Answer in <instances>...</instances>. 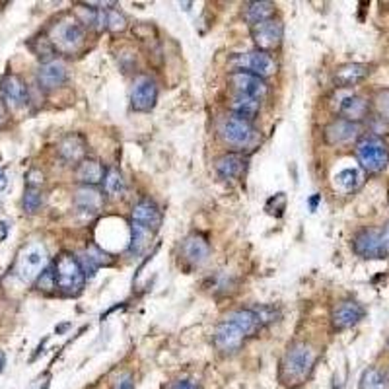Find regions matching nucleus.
<instances>
[{
    "label": "nucleus",
    "instance_id": "1",
    "mask_svg": "<svg viewBox=\"0 0 389 389\" xmlns=\"http://www.w3.org/2000/svg\"><path fill=\"white\" fill-rule=\"evenodd\" d=\"M261 329V321L257 313L251 308L245 310H234L224 317L214 331V346L224 354H232L239 351L247 337Z\"/></svg>",
    "mask_w": 389,
    "mask_h": 389
},
{
    "label": "nucleus",
    "instance_id": "2",
    "mask_svg": "<svg viewBox=\"0 0 389 389\" xmlns=\"http://www.w3.org/2000/svg\"><path fill=\"white\" fill-rule=\"evenodd\" d=\"M317 362V351L310 343L296 341L286 348L281 361V382L289 388H296L308 382Z\"/></svg>",
    "mask_w": 389,
    "mask_h": 389
},
{
    "label": "nucleus",
    "instance_id": "3",
    "mask_svg": "<svg viewBox=\"0 0 389 389\" xmlns=\"http://www.w3.org/2000/svg\"><path fill=\"white\" fill-rule=\"evenodd\" d=\"M47 39L53 51L61 55H78L86 47V28L74 16L66 14L51 24Z\"/></svg>",
    "mask_w": 389,
    "mask_h": 389
},
{
    "label": "nucleus",
    "instance_id": "4",
    "mask_svg": "<svg viewBox=\"0 0 389 389\" xmlns=\"http://www.w3.org/2000/svg\"><path fill=\"white\" fill-rule=\"evenodd\" d=\"M356 160L366 173L378 175L389 166V146L380 135L368 133L356 140Z\"/></svg>",
    "mask_w": 389,
    "mask_h": 389
},
{
    "label": "nucleus",
    "instance_id": "5",
    "mask_svg": "<svg viewBox=\"0 0 389 389\" xmlns=\"http://www.w3.org/2000/svg\"><path fill=\"white\" fill-rule=\"evenodd\" d=\"M47 263H49V253L45 249V245L41 242H29L16 257L14 273L20 281L31 284L47 269Z\"/></svg>",
    "mask_w": 389,
    "mask_h": 389
},
{
    "label": "nucleus",
    "instance_id": "6",
    "mask_svg": "<svg viewBox=\"0 0 389 389\" xmlns=\"http://www.w3.org/2000/svg\"><path fill=\"white\" fill-rule=\"evenodd\" d=\"M55 281L57 289L65 296H78L86 284V274L82 271L80 261L71 253H61L55 261Z\"/></svg>",
    "mask_w": 389,
    "mask_h": 389
},
{
    "label": "nucleus",
    "instance_id": "7",
    "mask_svg": "<svg viewBox=\"0 0 389 389\" xmlns=\"http://www.w3.org/2000/svg\"><path fill=\"white\" fill-rule=\"evenodd\" d=\"M218 130H220V137H222L224 142L238 148V150H244L247 146H251L255 142V138H257V130H255L251 123L234 115V113L224 117Z\"/></svg>",
    "mask_w": 389,
    "mask_h": 389
},
{
    "label": "nucleus",
    "instance_id": "8",
    "mask_svg": "<svg viewBox=\"0 0 389 389\" xmlns=\"http://www.w3.org/2000/svg\"><path fill=\"white\" fill-rule=\"evenodd\" d=\"M230 65L238 66V71L251 73L263 80L276 73V61L273 58V55L259 49L249 51L245 55H236L234 58H230Z\"/></svg>",
    "mask_w": 389,
    "mask_h": 389
},
{
    "label": "nucleus",
    "instance_id": "9",
    "mask_svg": "<svg viewBox=\"0 0 389 389\" xmlns=\"http://www.w3.org/2000/svg\"><path fill=\"white\" fill-rule=\"evenodd\" d=\"M156 101H158V86L156 82L146 76V74H140L133 82V88H130V105L138 113H150L152 109L156 108Z\"/></svg>",
    "mask_w": 389,
    "mask_h": 389
},
{
    "label": "nucleus",
    "instance_id": "10",
    "mask_svg": "<svg viewBox=\"0 0 389 389\" xmlns=\"http://www.w3.org/2000/svg\"><path fill=\"white\" fill-rule=\"evenodd\" d=\"M353 251L362 259H383L388 253L382 242V230L362 228L353 238Z\"/></svg>",
    "mask_w": 389,
    "mask_h": 389
},
{
    "label": "nucleus",
    "instance_id": "11",
    "mask_svg": "<svg viewBox=\"0 0 389 389\" xmlns=\"http://www.w3.org/2000/svg\"><path fill=\"white\" fill-rule=\"evenodd\" d=\"M249 31H251V37L255 45H257V49L265 51V53L281 47L282 37H284V26H282L281 20H274V18L255 24V26L249 28Z\"/></svg>",
    "mask_w": 389,
    "mask_h": 389
},
{
    "label": "nucleus",
    "instance_id": "12",
    "mask_svg": "<svg viewBox=\"0 0 389 389\" xmlns=\"http://www.w3.org/2000/svg\"><path fill=\"white\" fill-rule=\"evenodd\" d=\"M366 316L364 306L356 300H343L331 310V325L335 331H346L358 325Z\"/></svg>",
    "mask_w": 389,
    "mask_h": 389
},
{
    "label": "nucleus",
    "instance_id": "13",
    "mask_svg": "<svg viewBox=\"0 0 389 389\" xmlns=\"http://www.w3.org/2000/svg\"><path fill=\"white\" fill-rule=\"evenodd\" d=\"M0 98L6 103V108L10 109H20L24 105H28L29 90L22 76L6 74L4 78L0 80Z\"/></svg>",
    "mask_w": 389,
    "mask_h": 389
},
{
    "label": "nucleus",
    "instance_id": "14",
    "mask_svg": "<svg viewBox=\"0 0 389 389\" xmlns=\"http://www.w3.org/2000/svg\"><path fill=\"white\" fill-rule=\"evenodd\" d=\"M228 82H230V86L234 88L236 94L249 95V98H255V100L265 98L269 92V86L265 80L251 73H245V71H234L228 76Z\"/></svg>",
    "mask_w": 389,
    "mask_h": 389
},
{
    "label": "nucleus",
    "instance_id": "15",
    "mask_svg": "<svg viewBox=\"0 0 389 389\" xmlns=\"http://www.w3.org/2000/svg\"><path fill=\"white\" fill-rule=\"evenodd\" d=\"M68 78V66L63 58H51L45 61L37 68V82L43 90H57Z\"/></svg>",
    "mask_w": 389,
    "mask_h": 389
},
{
    "label": "nucleus",
    "instance_id": "16",
    "mask_svg": "<svg viewBox=\"0 0 389 389\" xmlns=\"http://www.w3.org/2000/svg\"><path fill=\"white\" fill-rule=\"evenodd\" d=\"M325 142L329 146H343L361 138V125L346 121V119H335L323 130Z\"/></svg>",
    "mask_w": 389,
    "mask_h": 389
},
{
    "label": "nucleus",
    "instance_id": "17",
    "mask_svg": "<svg viewBox=\"0 0 389 389\" xmlns=\"http://www.w3.org/2000/svg\"><path fill=\"white\" fill-rule=\"evenodd\" d=\"M372 74V65L366 63H346L341 65L335 73H333V82L337 88H353L361 84Z\"/></svg>",
    "mask_w": 389,
    "mask_h": 389
},
{
    "label": "nucleus",
    "instance_id": "18",
    "mask_svg": "<svg viewBox=\"0 0 389 389\" xmlns=\"http://www.w3.org/2000/svg\"><path fill=\"white\" fill-rule=\"evenodd\" d=\"M181 255H183V259L187 261L189 265L201 267V265L207 263L210 255L209 242L201 234H191L181 244Z\"/></svg>",
    "mask_w": 389,
    "mask_h": 389
},
{
    "label": "nucleus",
    "instance_id": "19",
    "mask_svg": "<svg viewBox=\"0 0 389 389\" xmlns=\"http://www.w3.org/2000/svg\"><path fill=\"white\" fill-rule=\"evenodd\" d=\"M133 224L145 226L156 234L162 226V210L148 199H142L133 207Z\"/></svg>",
    "mask_w": 389,
    "mask_h": 389
},
{
    "label": "nucleus",
    "instance_id": "20",
    "mask_svg": "<svg viewBox=\"0 0 389 389\" xmlns=\"http://www.w3.org/2000/svg\"><path fill=\"white\" fill-rule=\"evenodd\" d=\"M88 145L82 135H66L61 142H58V154L61 158L68 162V164H80L82 160H86Z\"/></svg>",
    "mask_w": 389,
    "mask_h": 389
},
{
    "label": "nucleus",
    "instance_id": "21",
    "mask_svg": "<svg viewBox=\"0 0 389 389\" xmlns=\"http://www.w3.org/2000/svg\"><path fill=\"white\" fill-rule=\"evenodd\" d=\"M339 113L341 119H346V121L351 123H358L362 119H366L368 113H370V103H368L366 98H362V95L351 94L343 98L339 103Z\"/></svg>",
    "mask_w": 389,
    "mask_h": 389
},
{
    "label": "nucleus",
    "instance_id": "22",
    "mask_svg": "<svg viewBox=\"0 0 389 389\" xmlns=\"http://www.w3.org/2000/svg\"><path fill=\"white\" fill-rule=\"evenodd\" d=\"M74 207L84 214H98L103 207V194L94 187H80L74 193Z\"/></svg>",
    "mask_w": 389,
    "mask_h": 389
},
{
    "label": "nucleus",
    "instance_id": "23",
    "mask_svg": "<svg viewBox=\"0 0 389 389\" xmlns=\"http://www.w3.org/2000/svg\"><path fill=\"white\" fill-rule=\"evenodd\" d=\"M217 173L222 177V180H236L239 177L245 170V158L242 154H236V152H228L217 160Z\"/></svg>",
    "mask_w": 389,
    "mask_h": 389
},
{
    "label": "nucleus",
    "instance_id": "24",
    "mask_svg": "<svg viewBox=\"0 0 389 389\" xmlns=\"http://www.w3.org/2000/svg\"><path fill=\"white\" fill-rule=\"evenodd\" d=\"M76 177L86 187H95L105 180V167L101 166V162H98V160H82L78 164V170H76Z\"/></svg>",
    "mask_w": 389,
    "mask_h": 389
},
{
    "label": "nucleus",
    "instance_id": "25",
    "mask_svg": "<svg viewBox=\"0 0 389 389\" xmlns=\"http://www.w3.org/2000/svg\"><path fill=\"white\" fill-rule=\"evenodd\" d=\"M230 109L234 115L251 123L255 117L259 115L261 100H255V98H249V95L234 94V98L230 100Z\"/></svg>",
    "mask_w": 389,
    "mask_h": 389
},
{
    "label": "nucleus",
    "instance_id": "26",
    "mask_svg": "<svg viewBox=\"0 0 389 389\" xmlns=\"http://www.w3.org/2000/svg\"><path fill=\"white\" fill-rule=\"evenodd\" d=\"M274 12H276L274 2H267V0H261V2H247L244 6V18L245 22L249 24V28L255 26V24L265 22V20L274 18Z\"/></svg>",
    "mask_w": 389,
    "mask_h": 389
},
{
    "label": "nucleus",
    "instance_id": "27",
    "mask_svg": "<svg viewBox=\"0 0 389 389\" xmlns=\"http://www.w3.org/2000/svg\"><path fill=\"white\" fill-rule=\"evenodd\" d=\"M362 181V172L361 170H356V167H345V170H341L335 177H333V183H335V189L341 191V193H353L356 189L361 187Z\"/></svg>",
    "mask_w": 389,
    "mask_h": 389
},
{
    "label": "nucleus",
    "instance_id": "28",
    "mask_svg": "<svg viewBox=\"0 0 389 389\" xmlns=\"http://www.w3.org/2000/svg\"><path fill=\"white\" fill-rule=\"evenodd\" d=\"M152 238H154V232L145 228V226H138V224H133V238H130L129 253L130 255H142V253L148 249Z\"/></svg>",
    "mask_w": 389,
    "mask_h": 389
},
{
    "label": "nucleus",
    "instance_id": "29",
    "mask_svg": "<svg viewBox=\"0 0 389 389\" xmlns=\"http://www.w3.org/2000/svg\"><path fill=\"white\" fill-rule=\"evenodd\" d=\"M358 389H389L388 375L383 374L380 368L370 366L362 372Z\"/></svg>",
    "mask_w": 389,
    "mask_h": 389
},
{
    "label": "nucleus",
    "instance_id": "30",
    "mask_svg": "<svg viewBox=\"0 0 389 389\" xmlns=\"http://www.w3.org/2000/svg\"><path fill=\"white\" fill-rule=\"evenodd\" d=\"M103 187H105V193L109 197H113V199H119L125 194V180H123V175L119 170H109L105 173V180H103Z\"/></svg>",
    "mask_w": 389,
    "mask_h": 389
},
{
    "label": "nucleus",
    "instance_id": "31",
    "mask_svg": "<svg viewBox=\"0 0 389 389\" xmlns=\"http://www.w3.org/2000/svg\"><path fill=\"white\" fill-rule=\"evenodd\" d=\"M41 204H43V193H41V189L26 187L22 199L24 210L29 212V214H33V212H37V210L41 209Z\"/></svg>",
    "mask_w": 389,
    "mask_h": 389
},
{
    "label": "nucleus",
    "instance_id": "32",
    "mask_svg": "<svg viewBox=\"0 0 389 389\" xmlns=\"http://www.w3.org/2000/svg\"><path fill=\"white\" fill-rule=\"evenodd\" d=\"M105 20H108V29L111 33H123L125 29L129 28L127 16L123 14V12H119V10H108Z\"/></svg>",
    "mask_w": 389,
    "mask_h": 389
},
{
    "label": "nucleus",
    "instance_id": "33",
    "mask_svg": "<svg viewBox=\"0 0 389 389\" xmlns=\"http://www.w3.org/2000/svg\"><path fill=\"white\" fill-rule=\"evenodd\" d=\"M374 108L378 111V115L382 117L383 121L389 123V88L380 90L374 98Z\"/></svg>",
    "mask_w": 389,
    "mask_h": 389
},
{
    "label": "nucleus",
    "instance_id": "34",
    "mask_svg": "<svg viewBox=\"0 0 389 389\" xmlns=\"http://www.w3.org/2000/svg\"><path fill=\"white\" fill-rule=\"evenodd\" d=\"M37 289L43 290V292H53L57 289V281H55V271L53 269H45L43 273L39 274V279L36 281Z\"/></svg>",
    "mask_w": 389,
    "mask_h": 389
},
{
    "label": "nucleus",
    "instance_id": "35",
    "mask_svg": "<svg viewBox=\"0 0 389 389\" xmlns=\"http://www.w3.org/2000/svg\"><path fill=\"white\" fill-rule=\"evenodd\" d=\"M26 180H28V187L41 189V185H43V173L39 172V170H29Z\"/></svg>",
    "mask_w": 389,
    "mask_h": 389
},
{
    "label": "nucleus",
    "instance_id": "36",
    "mask_svg": "<svg viewBox=\"0 0 389 389\" xmlns=\"http://www.w3.org/2000/svg\"><path fill=\"white\" fill-rule=\"evenodd\" d=\"M113 389H135V380L130 374H121L113 383Z\"/></svg>",
    "mask_w": 389,
    "mask_h": 389
},
{
    "label": "nucleus",
    "instance_id": "37",
    "mask_svg": "<svg viewBox=\"0 0 389 389\" xmlns=\"http://www.w3.org/2000/svg\"><path fill=\"white\" fill-rule=\"evenodd\" d=\"M172 389H201V388H199V383L193 382V380H177V382L172 385Z\"/></svg>",
    "mask_w": 389,
    "mask_h": 389
},
{
    "label": "nucleus",
    "instance_id": "38",
    "mask_svg": "<svg viewBox=\"0 0 389 389\" xmlns=\"http://www.w3.org/2000/svg\"><path fill=\"white\" fill-rule=\"evenodd\" d=\"M8 123V108L6 103L2 101V98H0V130L6 127Z\"/></svg>",
    "mask_w": 389,
    "mask_h": 389
},
{
    "label": "nucleus",
    "instance_id": "39",
    "mask_svg": "<svg viewBox=\"0 0 389 389\" xmlns=\"http://www.w3.org/2000/svg\"><path fill=\"white\" fill-rule=\"evenodd\" d=\"M382 242H383V247H385V253H388V255H389V220H388V222H385V226H383Z\"/></svg>",
    "mask_w": 389,
    "mask_h": 389
},
{
    "label": "nucleus",
    "instance_id": "40",
    "mask_svg": "<svg viewBox=\"0 0 389 389\" xmlns=\"http://www.w3.org/2000/svg\"><path fill=\"white\" fill-rule=\"evenodd\" d=\"M8 185V177L6 173H4V170H0V191H4Z\"/></svg>",
    "mask_w": 389,
    "mask_h": 389
},
{
    "label": "nucleus",
    "instance_id": "41",
    "mask_svg": "<svg viewBox=\"0 0 389 389\" xmlns=\"http://www.w3.org/2000/svg\"><path fill=\"white\" fill-rule=\"evenodd\" d=\"M4 366H6V354L0 351V372L4 370Z\"/></svg>",
    "mask_w": 389,
    "mask_h": 389
},
{
    "label": "nucleus",
    "instance_id": "42",
    "mask_svg": "<svg viewBox=\"0 0 389 389\" xmlns=\"http://www.w3.org/2000/svg\"><path fill=\"white\" fill-rule=\"evenodd\" d=\"M317 201H319V197H313V199H311V201H310V207H311V210L316 209V204H317Z\"/></svg>",
    "mask_w": 389,
    "mask_h": 389
}]
</instances>
